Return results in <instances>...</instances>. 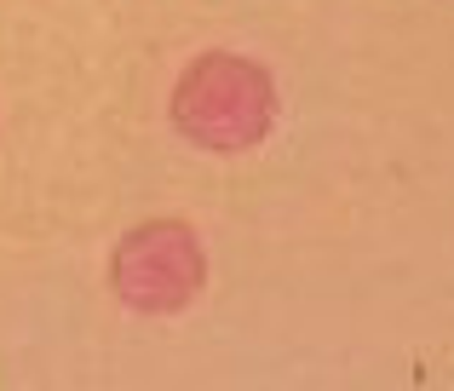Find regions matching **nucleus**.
Returning <instances> with one entry per match:
<instances>
[{
	"mask_svg": "<svg viewBox=\"0 0 454 391\" xmlns=\"http://www.w3.org/2000/svg\"><path fill=\"white\" fill-rule=\"evenodd\" d=\"M207 282V254L201 236L184 219H150L115 242L110 254V288L127 311L138 317H173Z\"/></svg>",
	"mask_w": 454,
	"mask_h": 391,
	"instance_id": "2",
	"label": "nucleus"
},
{
	"mask_svg": "<svg viewBox=\"0 0 454 391\" xmlns=\"http://www.w3.org/2000/svg\"><path fill=\"white\" fill-rule=\"evenodd\" d=\"M173 127L196 150L242 156L277 127V81L242 52H201L173 87Z\"/></svg>",
	"mask_w": 454,
	"mask_h": 391,
	"instance_id": "1",
	"label": "nucleus"
}]
</instances>
